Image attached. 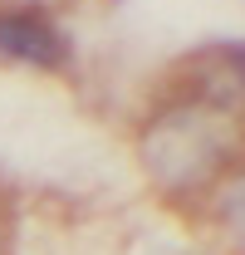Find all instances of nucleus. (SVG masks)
Segmentation results:
<instances>
[{"label": "nucleus", "mask_w": 245, "mask_h": 255, "mask_svg": "<svg viewBox=\"0 0 245 255\" xmlns=\"http://www.w3.org/2000/svg\"><path fill=\"white\" fill-rule=\"evenodd\" d=\"M0 54L15 64H30V69H59L64 64V39L59 30L34 15V10H0Z\"/></svg>", "instance_id": "nucleus-1"}]
</instances>
